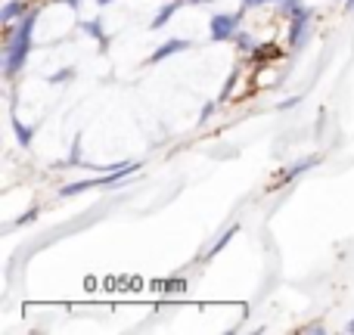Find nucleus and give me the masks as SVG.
<instances>
[{"label":"nucleus","instance_id":"f3484780","mask_svg":"<svg viewBox=\"0 0 354 335\" xmlns=\"http://www.w3.org/2000/svg\"><path fill=\"white\" fill-rule=\"evenodd\" d=\"M212 112H214V103H208V106H205V109H202V118H199V122H205V118H208V115H212Z\"/></svg>","mask_w":354,"mask_h":335},{"label":"nucleus","instance_id":"412c9836","mask_svg":"<svg viewBox=\"0 0 354 335\" xmlns=\"http://www.w3.org/2000/svg\"><path fill=\"white\" fill-rule=\"evenodd\" d=\"M189 3H208V0H189Z\"/></svg>","mask_w":354,"mask_h":335},{"label":"nucleus","instance_id":"4be33fe9","mask_svg":"<svg viewBox=\"0 0 354 335\" xmlns=\"http://www.w3.org/2000/svg\"><path fill=\"white\" fill-rule=\"evenodd\" d=\"M348 332H354V320H351V323H348Z\"/></svg>","mask_w":354,"mask_h":335},{"label":"nucleus","instance_id":"ddd939ff","mask_svg":"<svg viewBox=\"0 0 354 335\" xmlns=\"http://www.w3.org/2000/svg\"><path fill=\"white\" fill-rule=\"evenodd\" d=\"M280 3H283V10H286V12H299L301 6H305L301 0H280Z\"/></svg>","mask_w":354,"mask_h":335},{"label":"nucleus","instance_id":"aec40b11","mask_svg":"<svg viewBox=\"0 0 354 335\" xmlns=\"http://www.w3.org/2000/svg\"><path fill=\"white\" fill-rule=\"evenodd\" d=\"M345 6H348V10H354V0H345Z\"/></svg>","mask_w":354,"mask_h":335},{"label":"nucleus","instance_id":"f03ea898","mask_svg":"<svg viewBox=\"0 0 354 335\" xmlns=\"http://www.w3.org/2000/svg\"><path fill=\"white\" fill-rule=\"evenodd\" d=\"M239 31V12H221V16H212V22H208V35H212L214 44H224L230 41V37H236Z\"/></svg>","mask_w":354,"mask_h":335},{"label":"nucleus","instance_id":"7ed1b4c3","mask_svg":"<svg viewBox=\"0 0 354 335\" xmlns=\"http://www.w3.org/2000/svg\"><path fill=\"white\" fill-rule=\"evenodd\" d=\"M308 19H311V12L301 6L299 12H292V31H289V44L292 47H301V44L308 41Z\"/></svg>","mask_w":354,"mask_h":335},{"label":"nucleus","instance_id":"f257e3e1","mask_svg":"<svg viewBox=\"0 0 354 335\" xmlns=\"http://www.w3.org/2000/svg\"><path fill=\"white\" fill-rule=\"evenodd\" d=\"M35 22H37V10L25 12L19 28L6 37V47H3V72L6 75H16L19 68L25 66L28 59V50H31V31H35Z\"/></svg>","mask_w":354,"mask_h":335},{"label":"nucleus","instance_id":"1a4fd4ad","mask_svg":"<svg viewBox=\"0 0 354 335\" xmlns=\"http://www.w3.org/2000/svg\"><path fill=\"white\" fill-rule=\"evenodd\" d=\"M12 131H16V137H19L22 146H31V140H35V128H28V124H22L19 118H12Z\"/></svg>","mask_w":354,"mask_h":335},{"label":"nucleus","instance_id":"f8f14e48","mask_svg":"<svg viewBox=\"0 0 354 335\" xmlns=\"http://www.w3.org/2000/svg\"><path fill=\"white\" fill-rule=\"evenodd\" d=\"M75 75V68H62L59 75H53V78H50V84H62V81H68Z\"/></svg>","mask_w":354,"mask_h":335},{"label":"nucleus","instance_id":"2eb2a0df","mask_svg":"<svg viewBox=\"0 0 354 335\" xmlns=\"http://www.w3.org/2000/svg\"><path fill=\"white\" fill-rule=\"evenodd\" d=\"M255 56H258V59H264V56H274V59H277V50H274V47H268V50H258Z\"/></svg>","mask_w":354,"mask_h":335},{"label":"nucleus","instance_id":"39448f33","mask_svg":"<svg viewBox=\"0 0 354 335\" xmlns=\"http://www.w3.org/2000/svg\"><path fill=\"white\" fill-rule=\"evenodd\" d=\"M177 10H180V0H171V3H165L159 12H156L153 22H149V28H165V25L171 22V16H174Z\"/></svg>","mask_w":354,"mask_h":335},{"label":"nucleus","instance_id":"5701e85b","mask_svg":"<svg viewBox=\"0 0 354 335\" xmlns=\"http://www.w3.org/2000/svg\"><path fill=\"white\" fill-rule=\"evenodd\" d=\"M97 3H112V0H97Z\"/></svg>","mask_w":354,"mask_h":335},{"label":"nucleus","instance_id":"6ab92c4d","mask_svg":"<svg viewBox=\"0 0 354 335\" xmlns=\"http://www.w3.org/2000/svg\"><path fill=\"white\" fill-rule=\"evenodd\" d=\"M59 3H68V6H78L81 0H59Z\"/></svg>","mask_w":354,"mask_h":335},{"label":"nucleus","instance_id":"423d86ee","mask_svg":"<svg viewBox=\"0 0 354 335\" xmlns=\"http://www.w3.org/2000/svg\"><path fill=\"white\" fill-rule=\"evenodd\" d=\"M81 31H87V35H91L93 41L100 44V47H106V44H109V37H106L103 22H97V19H93V22H81Z\"/></svg>","mask_w":354,"mask_h":335},{"label":"nucleus","instance_id":"dca6fc26","mask_svg":"<svg viewBox=\"0 0 354 335\" xmlns=\"http://www.w3.org/2000/svg\"><path fill=\"white\" fill-rule=\"evenodd\" d=\"M326 326L324 323H311V326H305V332H324Z\"/></svg>","mask_w":354,"mask_h":335},{"label":"nucleus","instance_id":"0eeeda50","mask_svg":"<svg viewBox=\"0 0 354 335\" xmlns=\"http://www.w3.org/2000/svg\"><path fill=\"white\" fill-rule=\"evenodd\" d=\"M16 16H25V3L22 0H6L0 10V22H12Z\"/></svg>","mask_w":354,"mask_h":335},{"label":"nucleus","instance_id":"4468645a","mask_svg":"<svg viewBox=\"0 0 354 335\" xmlns=\"http://www.w3.org/2000/svg\"><path fill=\"white\" fill-rule=\"evenodd\" d=\"M68 162H72V165H78V162H81V143H78V140H75L72 153H68Z\"/></svg>","mask_w":354,"mask_h":335},{"label":"nucleus","instance_id":"9b49d317","mask_svg":"<svg viewBox=\"0 0 354 335\" xmlns=\"http://www.w3.org/2000/svg\"><path fill=\"white\" fill-rule=\"evenodd\" d=\"M314 162H317V155H311V159H305V162H295V165L286 171V177H295V174H301V171H308V168L314 165Z\"/></svg>","mask_w":354,"mask_h":335},{"label":"nucleus","instance_id":"a211bd4d","mask_svg":"<svg viewBox=\"0 0 354 335\" xmlns=\"http://www.w3.org/2000/svg\"><path fill=\"white\" fill-rule=\"evenodd\" d=\"M258 3H268V0H243V6H258Z\"/></svg>","mask_w":354,"mask_h":335},{"label":"nucleus","instance_id":"20e7f679","mask_svg":"<svg viewBox=\"0 0 354 335\" xmlns=\"http://www.w3.org/2000/svg\"><path fill=\"white\" fill-rule=\"evenodd\" d=\"M187 47H189V41H180V37H174V41H168V44H165V47H159V50H156V53L149 56V62H153V66H156V62L168 59V56H171V53H180V50H187Z\"/></svg>","mask_w":354,"mask_h":335},{"label":"nucleus","instance_id":"9d476101","mask_svg":"<svg viewBox=\"0 0 354 335\" xmlns=\"http://www.w3.org/2000/svg\"><path fill=\"white\" fill-rule=\"evenodd\" d=\"M236 230H239V227H230V230H227V233H224V236H221V239H218V242H214V245H212V251H208V258H214V255H218V251H221V249H224V245H227V242H230V239H233V236H236Z\"/></svg>","mask_w":354,"mask_h":335},{"label":"nucleus","instance_id":"6e6552de","mask_svg":"<svg viewBox=\"0 0 354 335\" xmlns=\"http://www.w3.org/2000/svg\"><path fill=\"white\" fill-rule=\"evenodd\" d=\"M93 186H103V177H91V180H78V183H68V186H62V195H75V193H84V189H93Z\"/></svg>","mask_w":354,"mask_h":335}]
</instances>
